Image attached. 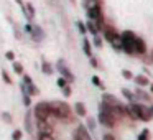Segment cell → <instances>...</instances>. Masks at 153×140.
Instances as JSON below:
<instances>
[{
  "label": "cell",
  "instance_id": "42",
  "mask_svg": "<svg viewBox=\"0 0 153 140\" xmlns=\"http://www.w3.org/2000/svg\"><path fill=\"white\" fill-rule=\"evenodd\" d=\"M150 91H152V92H153V84H150Z\"/></svg>",
  "mask_w": 153,
  "mask_h": 140
},
{
  "label": "cell",
  "instance_id": "27",
  "mask_svg": "<svg viewBox=\"0 0 153 140\" xmlns=\"http://www.w3.org/2000/svg\"><path fill=\"white\" fill-rule=\"evenodd\" d=\"M38 140H54V137L50 135V133H41V132H40V135H38Z\"/></svg>",
  "mask_w": 153,
  "mask_h": 140
},
{
  "label": "cell",
  "instance_id": "10",
  "mask_svg": "<svg viewBox=\"0 0 153 140\" xmlns=\"http://www.w3.org/2000/svg\"><path fill=\"white\" fill-rule=\"evenodd\" d=\"M135 53H138V54H145V53H146V45H145V41H143L142 38H138V36L135 38Z\"/></svg>",
  "mask_w": 153,
  "mask_h": 140
},
{
  "label": "cell",
  "instance_id": "16",
  "mask_svg": "<svg viewBox=\"0 0 153 140\" xmlns=\"http://www.w3.org/2000/svg\"><path fill=\"white\" fill-rule=\"evenodd\" d=\"M133 81H135L138 86H148L150 84V81H148V77L146 76H143V74H138V76H133Z\"/></svg>",
  "mask_w": 153,
  "mask_h": 140
},
{
  "label": "cell",
  "instance_id": "36",
  "mask_svg": "<svg viewBox=\"0 0 153 140\" xmlns=\"http://www.w3.org/2000/svg\"><path fill=\"white\" fill-rule=\"evenodd\" d=\"M77 28H79V31H81V33H86V31H87L86 25H84L82 22H77Z\"/></svg>",
  "mask_w": 153,
  "mask_h": 140
},
{
  "label": "cell",
  "instance_id": "32",
  "mask_svg": "<svg viewBox=\"0 0 153 140\" xmlns=\"http://www.w3.org/2000/svg\"><path fill=\"white\" fill-rule=\"evenodd\" d=\"M63 94H64V96H66V97H69L71 94H73V89H71V86H69V84L63 87Z\"/></svg>",
  "mask_w": 153,
  "mask_h": 140
},
{
  "label": "cell",
  "instance_id": "39",
  "mask_svg": "<svg viewBox=\"0 0 153 140\" xmlns=\"http://www.w3.org/2000/svg\"><path fill=\"white\" fill-rule=\"evenodd\" d=\"M23 30L27 31V33H30V35H31V31H33V25L27 23V25H25V28H23Z\"/></svg>",
  "mask_w": 153,
  "mask_h": 140
},
{
  "label": "cell",
  "instance_id": "45",
  "mask_svg": "<svg viewBox=\"0 0 153 140\" xmlns=\"http://www.w3.org/2000/svg\"><path fill=\"white\" fill-rule=\"evenodd\" d=\"M150 109H152V112H153V106H152V107H150Z\"/></svg>",
  "mask_w": 153,
  "mask_h": 140
},
{
  "label": "cell",
  "instance_id": "1",
  "mask_svg": "<svg viewBox=\"0 0 153 140\" xmlns=\"http://www.w3.org/2000/svg\"><path fill=\"white\" fill-rule=\"evenodd\" d=\"M50 112H51V117H54V119H61L64 122H71L73 120L71 107L66 102H63V101H53V102H50Z\"/></svg>",
  "mask_w": 153,
  "mask_h": 140
},
{
  "label": "cell",
  "instance_id": "37",
  "mask_svg": "<svg viewBox=\"0 0 153 140\" xmlns=\"http://www.w3.org/2000/svg\"><path fill=\"white\" fill-rule=\"evenodd\" d=\"M94 45H96L97 48H100V46H102V40H100V38L97 36V35L94 36Z\"/></svg>",
  "mask_w": 153,
  "mask_h": 140
},
{
  "label": "cell",
  "instance_id": "44",
  "mask_svg": "<svg viewBox=\"0 0 153 140\" xmlns=\"http://www.w3.org/2000/svg\"><path fill=\"white\" fill-rule=\"evenodd\" d=\"M152 61H153V51H152Z\"/></svg>",
  "mask_w": 153,
  "mask_h": 140
},
{
  "label": "cell",
  "instance_id": "15",
  "mask_svg": "<svg viewBox=\"0 0 153 140\" xmlns=\"http://www.w3.org/2000/svg\"><path fill=\"white\" fill-rule=\"evenodd\" d=\"M25 130H27L28 133L33 132V124H31V114L30 112L25 114Z\"/></svg>",
  "mask_w": 153,
  "mask_h": 140
},
{
  "label": "cell",
  "instance_id": "19",
  "mask_svg": "<svg viewBox=\"0 0 153 140\" xmlns=\"http://www.w3.org/2000/svg\"><path fill=\"white\" fill-rule=\"evenodd\" d=\"M82 50H84V53L87 54V58H91L92 56V50H91V41L87 40H82Z\"/></svg>",
  "mask_w": 153,
  "mask_h": 140
},
{
  "label": "cell",
  "instance_id": "14",
  "mask_svg": "<svg viewBox=\"0 0 153 140\" xmlns=\"http://www.w3.org/2000/svg\"><path fill=\"white\" fill-rule=\"evenodd\" d=\"M74 110H76V114H77L79 117H86V115H87L86 106H84L82 102H76V104H74Z\"/></svg>",
  "mask_w": 153,
  "mask_h": 140
},
{
  "label": "cell",
  "instance_id": "23",
  "mask_svg": "<svg viewBox=\"0 0 153 140\" xmlns=\"http://www.w3.org/2000/svg\"><path fill=\"white\" fill-rule=\"evenodd\" d=\"M13 71L17 74H23V64L18 63V61H13Z\"/></svg>",
  "mask_w": 153,
  "mask_h": 140
},
{
  "label": "cell",
  "instance_id": "20",
  "mask_svg": "<svg viewBox=\"0 0 153 140\" xmlns=\"http://www.w3.org/2000/svg\"><path fill=\"white\" fill-rule=\"evenodd\" d=\"M135 97H137V99L145 101V102H148V101H150V96L145 92V91H142V89H137V91H135Z\"/></svg>",
  "mask_w": 153,
  "mask_h": 140
},
{
  "label": "cell",
  "instance_id": "18",
  "mask_svg": "<svg viewBox=\"0 0 153 140\" xmlns=\"http://www.w3.org/2000/svg\"><path fill=\"white\" fill-rule=\"evenodd\" d=\"M41 71H43L45 74H48V76H51V74L54 73V68L51 66L48 61H43V63H41Z\"/></svg>",
  "mask_w": 153,
  "mask_h": 140
},
{
  "label": "cell",
  "instance_id": "24",
  "mask_svg": "<svg viewBox=\"0 0 153 140\" xmlns=\"http://www.w3.org/2000/svg\"><path fill=\"white\" fill-rule=\"evenodd\" d=\"M138 140H150V130L148 129H143L138 135Z\"/></svg>",
  "mask_w": 153,
  "mask_h": 140
},
{
  "label": "cell",
  "instance_id": "22",
  "mask_svg": "<svg viewBox=\"0 0 153 140\" xmlns=\"http://www.w3.org/2000/svg\"><path fill=\"white\" fill-rule=\"evenodd\" d=\"M122 94H123V97H125L127 101L133 102V99H135V94H133V92H130V91L127 89V87H123V89H122Z\"/></svg>",
  "mask_w": 153,
  "mask_h": 140
},
{
  "label": "cell",
  "instance_id": "21",
  "mask_svg": "<svg viewBox=\"0 0 153 140\" xmlns=\"http://www.w3.org/2000/svg\"><path fill=\"white\" fill-rule=\"evenodd\" d=\"M27 87H28V96H38V94H40V89H38L33 83L27 84Z\"/></svg>",
  "mask_w": 153,
  "mask_h": 140
},
{
  "label": "cell",
  "instance_id": "43",
  "mask_svg": "<svg viewBox=\"0 0 153 140\" xmlns=\"http://www.w3.org/2000/svg\"><path fill=\"white\" fill-rule=\"evenodd\" d=\"M73 140H81V139H77V137H74V139Z\"/></svg>",
  "mask_w": 153,
  "mask_h": 140
},
{
  "label": "cell",
  "instance_id": "25",
  "mask_svg": "<svg viewBox=\"0 0 153 140\" xmlns=\"http://www.w3.org/2000/svg\"><path fill=\"white\" fill-rule=\"evenodd\" d=\"M56 84H58V86H59V87H61V89H63V87H64V86H68V84H69V81H68V79H66V77H63V76H59V77H58V79H56Z\"/></svg>",
  "mask_w": 153,
  "mask_h": 140
},
{
  "label": "cell",
  "instance_id": "6",
  "mask_svg": "<svg viewBox=\"0 0 153 140\" xmlns=\"http://www.w3.org/2000/svg\"><path fill=\"white\" fill-rule=\"evenodd\" d=\"M56 69L59 71V73H61V76H63V77H66V79L69 81V83H73V81H74V74L71 73V71H69V68L66 66L64 60H59V61L56 63Z\"/></svg>",
  "mask_w": 153,
  "mask_h": 140
},
{
  "label": "cell",
  "instance_id": "8",
  "mask_svg": "<svg viewBox=\"0 0 153 140\" xmlns=\"http://www.w3.org/2000/svg\"><path fill=\"white\" fill-rule=\"evenodd\" d=\"M74 137H77V139H81V140H92V139H91L89 130H87V127H84V125L77 127L76 132H74Z\"/></svg>",
  "mask_w": 153,
  "mask_h": 140
},
{
  "label": "cell",
  "instance_id": "7",
  "mask_svg": "<svg viewBox=\"0 0 153 140\" xmlns=\"http://www.w3.org/2000/svg\"><path fill=\"white\" fill-rule=\"evenodd\" d=\"M104 36H105L107 41H110V43H112L115 38L120 36V35L117 33V30H115L114 27H110V25H105V27H104Z\"/></svg>",
  "mask_w": 153,
  "mask_h": 140
},
{
  "label": "cell",
  "instance_id": "12",
  "mask_svg": "<svg viewBox=\"0 0 153 140\" xmlns=\"http://www.w3.org/2000/svg\"><path fill=\"white\" fill-rule=\"evenodd\" d=\"M31 38L35 41H41L45 38V31L41 30L40 27H33V31H31Z\"/></svg>",
  "mask_w": 153,
  "mask_h": 140
},
{
  "label": "cell",
  "instance_id": "41",
  "mask_svg": "<svg viewBox=\"0 0 153 140\" xmlns=\"http://www.w3.org/2000/svg\"><path fill=\"white\" fill-rule=\"evenodd\" d=\"M91 64H92V68H97V66H99L97 60H96V58H92V56H91Z\"/></svg>",
  "mask_w": 153,
  "mask_h": 140
},
{
  "label": "cell",
  "instance_id": "17",
  "mask_svg": "<svg viewBox=\"0 0 153 140\" xmlns=\"http://www.w3.org/2000/svg\"><path fill=\"white\" fill-rule=\"evenodd\" d=\"M86 28L89 30L91 35H94V36L99 33V28H97V25H96V22H94V20H89V22H87V23H86Z\"/></svg>",
  "mask_w": 153,
  "mask_h": 140
},
{
  "label": "cell",
  "instance_id": "38",
  "mask_svg": "<svg viewBox=\"0 0 153 140\" xmlns=\"http://www.w3.org/2000/svg\"><path fill=\"white\" fill-rule=\"evenodd\" d=\"M23 83H25V84H31V83H33V81H31V76L23 74Z\"/></svg>",
  "mask_w": 153,
  "mask_h": 140
},
{
  "label": "cell",
  "instance_id": "11",
  "mask_svg": "<svg viewBox=\"0 0 153 140\" xmlns=\"http://www.w3.org/2000/svg\"><path fill=\"white\" fill-rule=\"evenodd\" d=\"M102 101L105 104H109V106H122V104L119 102V99H117V97H114V96H110V94H104L102 96Z\"/></svg>",
  "mask_w": 153,
  "mask_h": 140
},
{
  "label": "cell",
  "instance_id": "9",
  "mask_svg": "<svg viewBox=\"0 0 153 140\" xmlns=\"http://www.w3.org/2000/svg\"><path fill=\"white\" fill-rule=\"evenodd\" d=\"M36 125H38L41 133H50V135L53 133V125L48 120H36Z\"/></svg>",
  "mask_w": 153,
  "mask_h": 140
},
{
  "label": "cell",
  "instance_id": "3",
  "mask_svg": "<svg viewBox=\"0 0 153 140\" xmlns=\"http://www.w3.org/2000/svg\"><path fill=\"white\" fill-rule=\"evenodd\" d=\"M133 114H135V120H143V122H150L153 117V112L150 107L143 106V104H130Z\"/></svg>",
  "mask_w": 153,
  "mask_h": 140
},
{
  "label": "cell",
  "instance_id": "26",
  "mask_svg": "<svg viewBox=\"0 0 153 140\" xmlns=\"http://www.w3.org/2000/svg\"><path fill=\"white\" fill-rule=\"evenodd\" d=\"M22 137H23V132L22 130H13V133H12V139L13 140H22Z\"/></svg>",
  "mask_w": 153,
  "mask_h": 140
},
{
  "label": "cell",
  "instance_id": "46",
  "mask_svg": "<svg viewBox=\"0 0 153 140\" xmlns=\"http://www.w3.org/2000/svg\"><path fill=\"white\" fill-rule=\"evenodd\" d=\"M71 2H73V4H76V2H74V0H71Z\"/></svg>",
  "mask_w": 153,
  "mask_h": 140
},
{
  "label": "cell",
  "instance_id": "4",
  "mask_svg": "<svg viewBox=\"0 0 153 140\" xmlns=\"http://www.w3.org/2000/svg\"><path fill=\"white\" fill-rule=\"evenodd\" d=\"M33 115L36 120H50V117H51L50 102H38L33 107Z\"/></svg>",
  "mask_w": 153,
  "mask_h": 140
},
{
  "label": "cell",
  "instance_id": "35",
  "mask_svg": "<svg viewBox=\"0 0 153 140\" xmlns=\"http://www.w3.org/2000/svg\"><path fill=\"white\" fill-rule=\"evenodd\" d=\"M23 104L27 107H30L31 106V99H30V96H27V94H23Z\"/></svg>",
  "mask_w": 153,
  "mask_h": 140
},
{
  "label": "cell",
  "instance_id": "34",
  "mask_svg": "<svg viewBox=\"0 0 153 140\" xmlns=\"http://www.w3.org/2000/svg\"><path fill=\"white\" fill-rule=\"evenodd\" d=\"M5 58L13 63V61H15V53H13V51H7V53H5Z\"/></svg>",
  "mask_w": 153,
  "mask_h": 140
},
{
  "label": "cell",
  "instance_id": "28",
  "mask_svg": "<svg viewBox=\"0 0 153 140\" xmlns=\"http://www.w3.org/2000/svg\"><path fill=\"white\" fill-rule=\"evenodd\" d=\"M87 127H89L91 132H92V130L96 129V120H94L92 117H87Z\"/></svg>",
  "mask_w": 153,
  "mask_h": 140
},
{
  "label": "cell",
  "instance_id": "5",
  "mask_svg": "<svg viewBox=\"0 0 153 140\" xmlns=\"http://www.w3.org/2000/svg\"><path fill=\"white\" fill-rule=\"evenodd\" d=\"M99 122L102 124L104 127L112 129V127H115V124H117V117L114 115V114L107 112V110H99Z\"/></svg>",
  "mask_w": 153,
  "mask_h": 140
},
{
  "label": "cell",
  "instance_id": "33",
  "mask_svg": "<svg viewBox=\"0 0 153 140\" xmlns=\"http://www.w3.org/2000/svg\"><path fill=\"white\" fill-rule=\"evenodd\" d=\"M122 76L125 77V79H133V74L130 73L128 69H122Z\"/></svg>",
  "mask_w": 153,
  "mask_h": 140
},
{
  "label": "cell",
  "instance_id": "13",
  "mask_svg": "<svg viewBox=\"0 0 153 140\" xmlns=\"http://www.w3.org/2000/svg\"><path fill=\"white\" fill-rule=\"evenodd\" d=\"M23 12H25L27 20H33V18H35V8H33V5H31V4L23 5Z\"/></svg>",
  "mask_w": 153,
  "mask_h": 140
},
{
  "label": "cell",
  "instance_id": "31",
  "mask_svg": "<svg viewBox=\"0 0 153 140\" xmlns=\"http://www.w3.org/2000/svg\"><path fill=\"white\" fill-rule=\"evenodd\" d=\"M92 84H94V86H97V87H100V89H104V84L100 83V79L97 76H92Z\"/></svg>",
  "mask_w": 153,
  "mask_h": 140
},
{
  "label": "cell",
  "instance_id": "40",
  "mask_svg": "<svg viewBox=\"0 0 153 140\" xmlns=\"http://www.w3.org/2000/svg\"><path fill=\"white\" fill-rule=\"evenodd\" d=\"M102 140H115V139H114V135H112V133H104Z\"/></svg>",
  "mask_w": 153,
  "mask_h": 140
},
{
  "label": "cell",
  "instance_id": "30",
  "mask_svg": "<svg viewBox=\"0 0 153 140\" xmlns=\"http://www.w3.org/2000/svg\"><path fill=\"white\" fill-rule=\"evenodd\" d=\"M2 119H4V122L10 124L12 122V114L10 112H2Z\"/></svg>",
  "mask_w": 153,
  "mask_h": 140
},
{
  "label": "cell",
  "instance_id": "2",
  "mask_svg": "<svg viewBox=\"0 0 153 140\" xmlns=\"http://www.w3.org/2000/svg\"><path fill=\"white\" fill-rule=\"evenodd\" d=\"M135 33L130 30L122 31L120 33V41H122V50L125 51L127 54H137L135 53Z\"/></svg>",
  "mask_w": 153,
  "mask_h": 140
},
{
  "label": "cell",
  "instance_id": "29",
  "mask_svg": "<svg viewBox=\"0 0 153 140\" xmlns=\"http://www.w3.org/2000/svg\"><path fill=\"white\" fill-rule=\"evenodd\" d=\"M2 77H4V81H5L7 84H12V83H13V81L10 79V76H8V73H7L5 69H2Z\"/></svg>",
  "mask_w": 153,
  "mask_h": 140
}]
</instances>
